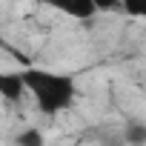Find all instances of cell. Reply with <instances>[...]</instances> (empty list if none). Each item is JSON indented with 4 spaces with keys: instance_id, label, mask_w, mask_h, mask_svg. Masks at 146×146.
Listing matches in <instances>:
<instances>
[{
    "instance_id": "1",
    "label": "cell",
    "mask_w": 146,
    "mask_h": 146,
    "mask_svg": "<svg viewBox=\"0 0 146 146\" xmlns=\"http://www.w3.org/2000/svg\"><path fill=\"white\" fill-rule=\"evenodd\" d=\"M23 80H26V92L35 98V103L43 115H60L63 109L75 103L78 86L72 75L29 66V69H23Z\"/></svg>"
},
{
    "instance_id": "2",
    "label": "cell",
    "mask_w": 146,
    "mask_h": 146,
    "mask_svg": "<svg viewBox=\"0 0 146 146\" xmlns=\"http://www.w3.org/2000/svg\"><path fill=\"white\" fill-rule=\"evenodd\" d=\"M0 95H3L9 103H17L23 100L26 92V80H23V72H3L0 75Z\"/></svg>"
},
{
    "instance_id": "4",
    "label": "cell",
    "mask_w": 146,
    "mask_h": 146,
    "mask_svg": "<svg viewBox=\"0 0 146 146\" xmlns=\"http://www.w3.org/2000/svg\"><path fill=\"white\" fill-rule=\"evenodd\" d=\"M126 146H146V123H132L123 132Z\"/></svg>"
},
{
    "instance_id": "3",
    "label": "cell",
    "mask_w": 146,
    "mask_h": 146,
    "mask_svg": "<svg viewBox=\"0 0 146 146\" xmlns=\"http://www.w3.org/2000/svg\"><path fill=\"white\" fill-rule=\"evenodd\" d=\"M63 15H69V17H75V20H92L95 15H98V3H92V0H78V3H66V6H57Z\"/></svg>"
},
{
    "instance_id": "5",
    "label": "cell",
    "mask_w": 146,
    "mask_h": 146,
    "mask_svg": "<svg viewBox=\"0 0 146 146\" xmlns=\"http://www.w3.org/2000/svg\"><path fill=\"white\" fill-rule=\"evenodd\" d=\"M15 146H46V137L40 135V129H23L15 137Z\"/></svg>"
},
{
    "instance_id": "6",
    "label": "cell",
    "mask_w": 146,
    "mask_h": 146,
    "mask_svg": "<svg viewBox=\"0 0 146 146\" xmlns=\"http://www.w3.org/2000/svg\"><path fill=\"white\" fill-rule=\"evenodd\" d=\"M129 17H146V0H137V3H135V0H129V3H123L120 6Z\"/></svg>"
}]
</instances>
